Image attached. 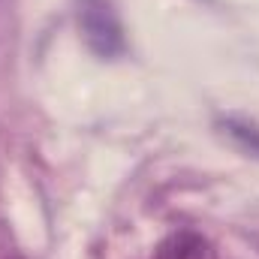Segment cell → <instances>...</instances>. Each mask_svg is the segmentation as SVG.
I'll return each mask as SVG.
<instances>
[{
  "label": "cell",
  "instance_id": "obj_1",
  "mask_svg": "<svg viewBox=\"0 0 259 259\" xmlns=\"http://www.w3.org/2000/svg\"><path fill=\"white\" fill-rule=\"evenodd\" d=\"M78 27L94 55L112 61L127 52L121 18L109 0H78Z\"/></svg>",
  "mask_w": 259,
  "mask_h": 259
},
{
  "label": "cell",
  "instance_id": "obj_2",
  "mask_svg": "<svg viewBox=\"0 0 259 259\" xmlns=\"http://www.w3.org/2000/svg\"><path fill=\"white\" fill-rule=\"evenodd\" d=\"M157 259H217V250L202 232L178 229V232H172L169 238L160 241Z\"/></svg>",
  "mask_w": 259,
  "mask_h": 259
},
{
  "label": "cell",
  "instance_id": "obj_3",
  "mask_svg": "<svg viewBox=\"0 0 259 259\" xmlns=\"http://www.w3.org/2000/svg\"><path fill=\"white\" fill-rule=\"evenodd\" d=\"M226 133L235 139V142H241L250 154H259V130L250 127V124H244V121H226Z\"/></svg>",
  "mask_w": 259,
  "mask_h": 259
}]
</instances>
